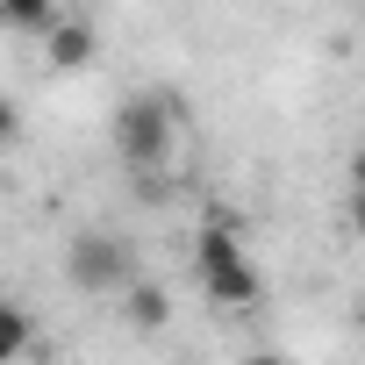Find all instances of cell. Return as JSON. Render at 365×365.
I'll list each match as a JSON object with an SVG mask.
<instances>
[{"label": "cell", "instance_id": "1", "mask_svg": "<svg viewBox=\"0 0 365 365\" xmlns=\"http://www.w3.org/2000/svg\"><path fill=\"white\" fill-rule=\"evenodd\" d=\"M194 272H201V294L215 308H258L265 279H258V258L244 244L237 208H208L201 215V230H194Z\"/></svg>", "mask_w": 365, "mask_h": 365}, {"label": "cell", "instance_id": "2", "mask_svg": "<svg viewBox=\"0 0 365 365\" xmlns=\"http://www.w3.org/2000/svg\"><path fill=\"white\" fill-rule=\"evenodd\" d=\"M172 143H179V108L165 93H129L115 108V158L129 172H165Z\"/></svg>", "mask_w": 365, "mask_h": 365}, {"label": "cell", "instance_id": "3", "mask_svg": "<svg viewBox=\"0 0 365 365\" xmlns=\"http://www.w3.org/2000/svg\"><path fill=\"white\" fill-rule=\"evenodd\" d=\"M136 272H143V265H136L129 237H115V230H79V237L65 244V279H72V294H86V301L122 294Z\"/></svg>", "mask_w": 365, "mask_h": 365}, {"label": "cell", "instance_id": "4", "mask_svg": "<svg viewBox=\"0 0 365 365\" xmlns=\"http://www.w3.org/2000/svg\"><path fill=\"white\" fill-rule=\"evenodd\" d=\"M43 65L51 72H86L93 65V22H51L43 29Z\"/></svg>", "mask_w": 365, "mask_h": 365}, {"label": "cell", "instance_id": "5", "mask_svg": "<svg viewBox=\"0 0 365 365\" xmlns=\"http://www.w3.org/2000/svg\"><path fill=\"white\" fill-rule=\"evenodd\" d=\"M115 301H122V315H129V329H143V336L172 322V294H165L158 279H143V272H136V279H129V287H122Z\"/></svg>", "mask_w": 365, "mask_h": 365}, {"label": "cell", "instance_id": "6", "mask_svg": "<svg viewBox=\"0 0 365 365\" xmlns=\"http://www.w3.org/2000/svg\"><path fill=\"white\" fill-rule=\"evenodd\" d=\"M29 358H36V315L0 294V365H29Z\"/></svg>", "mask_w": 365, "mask_h": 365}, {"label": "cell", "instance_id": "7", "mask_svg": "<svg viewBox=\"0 0 365 365\" xmlns=\"http://www.w3.org/2000/svg\"><path fill=\"white\" fill-rule=\"evenodd\" d=\"M58 8H65V0H0V22H8V29H29V36H43V29L58 22Z\"/></svg>", "mask_w": 365, "mask_h": 365}, {"label": "cell", "instance_id": "8", "mask_svg": "<svg viewBox=\"0 0 365 365\" xmlns=\"http://www.w3.org/2000/svg\"><path fill=\"white\" fill-rule=\"evenodd\" d=\"M15 136H22V108H15V101H8V93H0V150H8V143H15Z\"/></svg>", "mask_w": 365, "mask_h": 365}, {"label": "cell", "instance_id": "9", "mask_svg": "<svg viewBox=\"0 0 365 365\" xmlns=\"http://www.w3.org/2000/svg\"><path fill=\"white\" fill-rule=\"evenodd\" d=\"M237 365H294V358H279V351H244Z\"/></svg>", "mask_w": 365, "mask_h": 365}, {"label": "cell", "instance_id": "10", "mask_svg": "<svg viewBox=\"0 0 365 365\" xmlns=\"http://www.w3.org/2000/svg\"><path fill=\"white\" fill-rule=\"evenodd\" d=\"M351 194H365V143H358V158H351Z\"/></svg>", "mask_w": 365, "mask_h": 365}, {"label": "cell", "instance_id": "11", "mask_svg": "<svg viewBox=\"0 0 365 365\" xmlns=\"http://www.w3.org/2000/svg\"><path fill=\"white\" fill-rule=\"evenodd\" d=\"M351 230H358V244H365V194L351 201Z\"/></svg>", "mask_w": 365, "mask_h": 365}]
</instances>
